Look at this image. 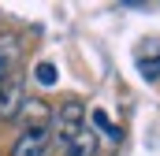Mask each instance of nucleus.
I'll return each mask as SVG.
<instances>
[{
  "label": "nucleus",
  "instance_id": "f03ea898",
  "mask_svg": "<svg viewBox=\"0 0 160 156\" xmlns=\"http://www.w3.org/2000/svg\"><path fill=\"white\" fill-rule=\"evenodd\" d=\"M48 141H52V130L48 126H26L15 145H11V156H45L48 153Z\"/></svg>",
  "mask_w": 160,
  "mask_h": 156
},
{
  "label": "nucleus",
  "instance_id": "0eeeda50",
  "mask_svg": "<svg viewBox=\"0 0 160 156\" xmlns=\"http://www.w3.org/2000/svg\"><path fill=\"white\" fill-rule=\"evenodd\" d=\"M34 78H38L41 85H56V67H52V63H38Z\"/></svg>",
  "mask_w": 160,
  "mask_h": 156
},
{
  "label": "nucleus",
  "instance_id": "7ed1b4c3",
  "mask_svg": "<svg viewBox=\"0 0 160 156\" xmlns=\"http://www.w3.org/2000/svg\"><path fill=\"white\" fill-rule=\"evenodd\" d=\"M22 104H26L22 82H19V78H8V82L0 85V119H15L22 112Z\"/></svg>",
  "mask_w": 160,
  "mask_h": 156
},
{
  "label": "nucleus",
  "instance_id": "423d86ee",
  "mask_svg": "<svg viewBox=\"0 0 160 156\" xmlns=\"http://www.w3.org/2000/svg\"><path fill=\"white\" fill-rule=\"evenodd\" d=\"M138 71L149 78V82H157V78H160V56H157V60H138Z\"/></svg>",
  "mask_w": 160,
  "mask_h": 156
},
{
  "label": "nucleus",
  "instance_id": "6e6552de",
  "mask_svg": "<svg viewBox=\"0 0 160 156\" xmlns=\"http://www.w3.org/2000/svg\"><path fill=\"white\" fill-rule=\"evenodd\" d=\"M93 123H97V126H101V130H104V134H108L112 141H119V130H116V126L108 123V115H104V112H93Z\"/></svg>",
  "mask_w": 160,
  "mask_h": 156
},
{
  "label": "nucleus",
  "instance_id": "f257e3e1",
  "mask_svg": "<svg viewBox=\"0 0 160 156\" xmlns=\"http://www.w3.org/2000/svg\"><path fill=\"white\" fill-rule=\"evenodd\" d=\"M82 130H86V108H82L78 100L60 104V112H56V138H60V145L75 141Z\"/></svg>",
  "mask_w": 160,
  "mask_h": 156
},
{
  "label": "nucleus",
  "instance_id": "20e7f679",
  "mask_svg": "<svg viewBox=\"0 0 160 156\" xmlns=\"http://www.w3.org/2000/svg\"><path fill=\"white\" fill-rule=\"evenodd\" d=\"M15 63H19V41L11 34H4L0 37V85L8 78H15Z\"/></svg>",
  "mask_w": 160,
  "mask_h": 156
},
{
  "label": "nucleus",
  "instance_id": "39448f33",
  "mask_svg": "<svg viewBox=\"0 0 160 156\" xmlns=\"http://www.w3.org/2000/svg\"><path fill=\"white\" fill-rule=\"evenodd\" d=\"M93 153H97V134H93L89 126L82 130L75 141H67V145H63V156H93Z\"/></svg>",
  "mask_w": 160,
  "mask_h": 156
}]
</instances>
